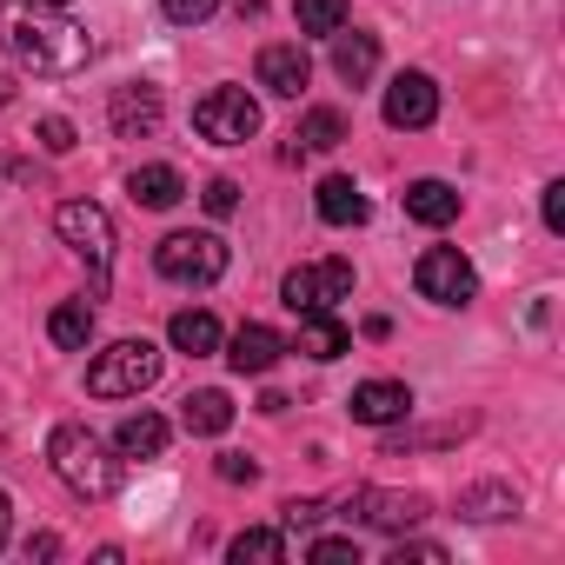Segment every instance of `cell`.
<instances>
[{"instance_id": "obj_1", "label": "cell", "mask_w": 565, "mask_h": 565, "mask_svg": "<svg viewBox=\"0 0 565 565\" xmlns=\"http://www.w3.org/2000/svg\"><path fill=\"white\" fill-rule=\"evenodd\" d=\"M8 54L34 74L61 81V74H81L94 61V41H87V28H74L61 14H14L8 21Z\"/></svg>"}, {"instance_id": "obj_2", "label": "cell", "mask_w": 565, "mask_h": 565, "mask_svg": "<svg viewBox=\"0 0 565 565\" xmlns=\"http://www.w3.org/2000/svg\"><path fill=\"white\" fill-rule=\"evenodd\" d=\"M47 466L67 479V492L81 499H114L120 492V459L87 433V426H54L47 433Z\"/></svg>"}, {"instance_id": "obj_3", "label": "cell", "mask_w": 565, "mask_h": 565, "mask_svg": "<svg viewBox=\"0 0 565 565\" xmlns=\"http://www.w3.org/2000/svg\"><path fill=\"white\" fill-rule=\"evenodd\" d=\"M160 380V347L153 340H114L94 366H87V393L94 399H134Z\"/></svg>"}, {"instance_id": "obj_4", "label": "cell", "mask_w": 565, "mask_h": 565, "mask_svg": "<svg viewBox=\"0 0 565 565\" xmlns=\"http://www.w3.org/2000/svg\"><path fill=\"white\" fill-rule=\"evenodd\" d=\"M153 266H160V279H173V287H213L226 273V239L220 233H167L153 246Z\"/></svg>"}, {"instance_id": "obj_5", "label": "cell", "mask_w": 565, "mask_h": 565, "mask_svg": "<svg viewBox=\"0 0 565 565\" xmlns=\"http://www.w3.org/2000/svg\"><path fill=\"white\" fill-rule=\"evenodd\" d=\"M54 233L94 266V294L107 287V266H114V220H107V206H94V200H67L61 213H54Z\"/></svg>"}, {"instance_id": "obj_6", "label": "cell", "mask_w": 565, "mask_h": 565, "mask_svg": "<svg viewBox=\"0 0 565 565\" xmlns=\"http://www.w3.org/2000/svg\"><path fill=\"white\" fill-rule=\"evenodd\" d=\"M413 287H419V300H433V307H466V300L479 294V273H472V259H466L459 246H426L419 266H413Z\"/></svg>"}, {"instance_id": "obj_7", "label": "cell", "mask_w": 565, "mask_h": 565, "mask_svg": "<svg viewBox=\"0 0 565 565\" xmlns=\"http://www.w3.org/2000/svg\"><path fill=\"white\" fill-rule=\"evenodd\" d=\"M279 300L294 313H333L340 300H353V266L347 259H320V266H294L279 279Z\"/></svg>"}, {"instance_id": "obj_8", "label": "cell", "mask_w": 565, "mask_h": 565, "mask_svg": "<svg viewBox=\"0 0 565 565\" xmlns=\"http://www.w3.org/2000/svg\"><path fill=\"white\" fill-rule=\"evenodd\" d=\"M193 127H200V140H213V147H246V140L259 134V107L246 100V87H213V94L193 107Z\"/></svg>"}, {"instance_id": "obj_9", "label": "cell", "mask_w": 565, "mask_h": 565, "mask_svg": "<svg viewBox=\"0 0 565 565\" xmlns=\"http://www.w3.org/2000/svg\"><path fill=\"white\" fill-rule=\"evenodd\" d=\"M347 519L373 525V532H406L426 519V499L419 492H380V486H353L347 492Z\"/></svg>"}, {"instance_id": "obj_10", "label": "cell", "mask_w": 565, "mask_h": 565, "mask_svg": "<svg viewBox=\"0 0 565 565\" xmlns=\"http://www.w3.org/2000/svg\"><path fill=\"white\" fill-rule=\"evenodd\" d=\"M160 114H167V100H160L153 81H127V87H114V100H107V120H114L120 140H147V134L160 127Z\"/></svg>"}, {"instance_id": "obj_11", "label": "cell", "mask_w": 565, "mask_h": 565, "mask_svg": "<svg viewBox=\"0 0 565 565\" xmlns=\"http://www.w3.org/2000/svg\"><path fill=\"white\" fill-rule=\"evenodd\" d=\"M433 120H439V87H433L426 74H399V81L386 87V127L419 134V127H433Z\"/></svg>"}, {"instance_id": "obj_12", "label": "cell", "mask_w": 565, "mask_h": 565, "mask_svg": "<svg viewBox=\"0 0 565 565\" xmlns=\"http://www.w3.org/2000/svg\"><path fill=\"white\" fill-rule=\"evenodd\" d=\"M253 74H259V87H266V94H287V100H294V94L313 81V61H307V47H300V41H273V47H259Z\"/></svg>"}, {"instance_id": "obj_13", "label": "cell", "mask_w": 565, "mask_h": 565, "mask_svg": "<svg viewBox=\"0 0 565 565\" xmlns=\"http://www.w3.org/2000/svg\"><path fill=\"white\" fill-rule=\"evenodd\" d=\"M279 353H294V347L279 340L273 327H259V320H246V327L226 340V366H233V373H273Z\"/></svg>"}, {"instance_id": "obj_14", "label": "cell", "mask_w": 565, "mask_h": 565, "mask_svg": "<svg viewBox=\"0 0 565 565\" xmlns=\"http://www.w3.org/2000/svg\"><path fill=\"white\" fill-rule=\"evenodd\" d=\"M353 419L360 426H393V419H406L413 413V393L399 386V380H366V386H353Z\"/></svg>"}, {"instance_id": "obj_15", "label": "cell", "mask_w": 565, "mask_h": 565, "mask_svg": "<svg viewBox=\"0 0 565 565\" xmlns=\"http://www.w3.org/2000/svg\"><path fill=\"white\" fill-rule=\"evenodd\" d=\"M399 206H406V220H419V226H452V220H459V193H452L446 180H413V186L399 193Z\"/></svg>"}, {"instance_id": "obj_16", "label": "cell", "mask_w": 565, "mask_h": 565, "mask_svg": "<svg viewBox=\"0 0 565 565\" xmlns=\"http://www.w3.org/2000/svg\"><path fill=\"white\" fill-rule=\"evenodd\" d=\"M333 74L347 81V87H366L373 74H380V41L373 34H333Z\"/></svg>"}, {"instance_id": "obj_17", "label": "cell", "mask_w": 565, "mask_h": 565, "mask_svg": "<svg viewBox=\"0 0 565 565\" xmlns=\"http://www.w3.org/2000/svg\"><path fill=\"white\" fill-rule=\"evenodd\" d=\"M294 353H307V360H340V353H353V333H347L333 313H300Z\"/></svg>"}, {"instance_id": "obj_18", "label": "cell", "mask_w": 565, "mask_h": 565, "mask_svg": "<svg viewBox=\"0 0 565 565\" xmlns=\"http://www.w3.org/2000/svg\"><path fill=\"white\" fill-rule=\"evenodd\" d=\"M127 193H134V206H153V213H167V206H180V200H186V180H180L173 167H134Z\"/></svg>"}, {"instance_id": "obj_19", "label": "cell", "mask_w": 565, "mask_h": 565, "mask_svg": "<svg viewBox=\"0 0 565 565\" xmlns=\"http://www.w3.org/2000/svg\"><path fill=\"white\" fill-rule=\"evenodd\" d=\"M180 426L200 433V439H220V433L233 426V399L213 393V386H206V393H186V399H180Z\"/></svg>"}, {"instance_id": "obj_20", "label": "cell", "mask_w": 565, "mask_h": 565, "mask_svg": "<svg viewBox=\"0 0 565 565\" xmlns=\"http://www.w3.org/2000/svg\"><path fill=\"white\" fill-rule=\"evenodd\" d=\"M320 220H327V226H360V220H366V193H360L347 173H327V180H320Z\"/></svg>"}, {"instance_id": "obj_21", "label": "cell", "mask_w": 565, "mask_h": 565, "mask_svg": "<svg viewBox=\"0 0 565 565\" xmlns=\"http://www.w3.org/2000/svg\"><path fill=\"white\" fill-rule=\"evenodd\" d=\"M167 340H173L180 353H193V360H206V353H220V320H213L206 307H186V313H173V327H167Z\"/></svg>"}, {"instance_id": "obj_22", "label": "cell", "mask_w": 565, "mask_h": 565, "mask_svg": "<svg viewBox=\"0 0 565 565\" xmlns=\"http://www.w3.org/2000/svg\"><path fill=\"white\" fill-rule=\"evenodd\" d=\"M114 452H127V459H160V452H167V419H160V413H134V419H120Z\"/></svg>"}, {"instance_id": "obj_23", "label": "cell", "mask_w": 565, "mask_h": 565, "mask_svg": "<svg viewBox=\"0 0 565 565\" xmlns=\"http://www.w3.org/2000/svg\"><path fill=\"white\" fill-rule=\"evenodd\" d=\"M459 512H466V519H479V525H486V519H512V512H519V492H512V486H499V479H479V486H466V492H459Z\"/></svg>"}, {"instance_id": "obj_24", "label": "cell", "mask_w": 565, "mask_h": 565, "mask_svg": "<svg viewBox=\"0 0 565 565\" xmlns=\"http://www.w3.org/2000/svg\"><path fill=\"white\" fill-rule=\"evenodd\" d=\"M294 140H300V153H333V147L347 140V114H340V107H313Z\"/></svg>"}, {"instance_id": "obj_25", "label": "cell", "mask_w": 565, "mask_h": 565, "mask_svg": "<svg viewBox=\"0 0 565 565\" xmlns=\"http://www.w3.org/2000/svg\"><path fill=\"white\" fill-rule=\"evenodd\" d=\"M47 333H54V347H61V353H81V347L94 340V307H87V300H67V307H54Z\"/></svg>"}, {"instance_id": "obj_26", "label": "cell", "mask_w": 565, "mask_h": 565, "mask_svg": "<svg viewBox=\"0 0 565 565\" xmlns=\"http://www.w3.org/2000/svg\"><path fill=\"white\" fill-rule=\"evenodd\" d=\"M226 558L233 565H279V558H287V532H239L226 545Z\"/></svg>"}, {"instance_id": "obj_27", "label": "cell", "mask_w": 565, "mask_h": 565, "mask_svg": "<svg viewBox=\"0 0 565 565\" xmlns=\"http://www.w3.org/2000/svg\"><path fill=\"white\" fill-rule=\"evenodd\" d=\"M300 34H340L347 28V0H300Z\"/></svg>"}, {"instance_id": "obj_28", "label": "cell", "mask_w": 565, "mask_h": 565, "mask_svg": "<svg viewBox=\"0 0 565 565\" xmlns=\"http://www.w3.org/2000/svg\"><path fill=\"white\" fill-rule=\"evenodd\" d=\"M34 140H41L47 153H74V120H61V114H47V120L34 127Z\"/></svg>"}, {"instance_id": "obj_29", "label": "cell", "mask_w": 565, "mask_h": 565, "mask_svg": "<svg viewBox=\"0 0 565 565\" xmlns=\"http://www.w3.org/2000/svg\"><path fill=\"white\" fill-rule=\"evenodd\" d=\"M213 472H220L226 486H253V479H259V466H253L246 452H220V459H213Z\"/></svg>"}, {"instance_id": "obj_30", "label": "cell", "mask_w": 565, "mask_h": 565, "mask_svg": "<svg viewBox=\"0 0 565 565\" xmlns=\"http://www.w3.org/2000/svg\"><path fill=\"white\" fill-rule=\"evenodd\" d=\"M406 558H419V565H446V545H433V539H399V545H393V565H406Z\"/></svg>"}, {"instance_id": "obj_31", "label": "cell", "mask_w": 565, "mask_h": 565, "mask_svg": "<svg viewBox=\"0 0 565 565\" xmlns=\"http://www.w3.org/2000/svg\"><path fill=\"white\" fill-rule=\"evenodd\" d=\"M160 8H167V21H180V28H200L220 0H160Z\"/></svg>"}, {"instance_id": "obj_32", "label": "cell", "mask_w": 565, "mask_h": 565, "mask_svg": "<svg viewBox=\"0 0 565 565\" xmlns=\"http://www.w3.org/2000/svg\"><path fill=\"white\" fill-rule=\"evenodd\" d=\"M200 200H206V213H213V220H226V213L239 206V186H233V180H206V193H200Z\"/></svg>"}, {"instance_id": "obj_33", "label": "cell", "mask_w": 565, "mask_h": 565, "mask_svg": "<svg viewBox=\"0 0 565 565\" xmlns=\"http://www.w3.org/2000/svg\"><path fill=\"white\" fill-rule=\"evenodd\" d=\"M307 558H320V565H327V558H353V565H360V539H313Z\"/></svg>"}, {"instance_id": "obj_34", "label": "cell", "mask_w": 565, "mask_h": 565, "mask_svg": "<svg viewBox=\"0 0 565 565\" xmlns=\"http://www.w3.org/2000/svg\"><path fill=\"white\" fill-rule=\"evenodd\" d=\"M279 519H287V525H313V519H327V505L320 499H287V505H279Z\"/></svg>"}, {"instance_id": "obj_35", "label": "cell", "mask_w": 565, "mask_h": 565, "mask_svg": "<svg viewBox=\"0 0 565 565\" xmlns=\"http://www.w3.org/2000/svg\"><path fill=\"white\" fill-rule=\"evenodd\" d=\"M545 233H565V180L545 186Z\"/></svg>"}, {"instance_id": "obj_36", "label": "cell", "mask_w": 565, "mask_h": 565, "mask_svg": "<svg viewBox=\"0 0 565 565\" xmlns=\"http://www.w3.org/2000/svg\"><path fill=\"white\" fill-rule=\"evenodd\" d=\"M61 552V539L54 532H41V539H28V558H54Z\"/></svg>"}, {"instance_id": "obj_37", "label": "cell", "mask_w": 565, "mask_h": 565, "mask_svg": "<svg viewBox=\"0 0 565 565\" xmlns=\"http://www.w3.org/2000/svg\"><path fill=\"white\" fill-rule=\"evenodd\" d=\"M287 406H294L287 393H259V413H266V419H279V413H287Z\"/></svg>"}, {"instance_id": "obj_38", "label": "cell", "mask_w": 565, "mask_h": 565, "mask_svg": "<svg viewBox=\"0 0 565 565\" xmlns=\"http://www.w3.org/2000/svg\"><path fill=\"white\" fill-rule=\"evenodd\" d=\"M8 100H14V74H8V67H0V107H8Z\"/></svg>"}, {"instance_id": "obj_39", "label": "cell", "mask_w": 565, "mask_h": 565, "mask_svg": "<svg viewBox=\"0 0 565 565\" xmlns=\"http://www.w3.org/2000/svg\"><path fill=\"white\" fill-rule=\"evenodd\" d=\"M0 545H8V492H0Z\"/></svg>"}, {"instance_id": "obj_40", "label": "cell", "mask_w": 565, "mask_h": 565, "mask_svg": "<svg viewBox=\"0 0 565 565\" xmlns=\"http://www.w3.org/2000/svg\"><path fill=\"white\" fill-rule=\"evenodd\" d=\"M34 8H67V0H34Z\"/></svg>"}]
</instances>
